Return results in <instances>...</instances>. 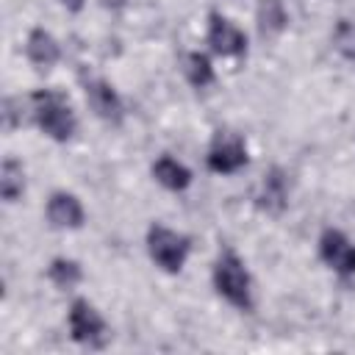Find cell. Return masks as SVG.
I'll return each instance as SVG.
<instances>
[{"mask_svg": "<svg viewBox=\"0 0 355 355\" xmlns=\"http://www.w3.org/2000/svg\"><path fill=\"white\" fill-rule=\"evenodd\" d=\"M47 277H50V283H53L55 288L69 291V288H75V286L83 280V266H80V261H75V258H64V255H58V258L50 261V266H47Z\"/></svg>", "mask_w": 355, "mask_h": 355, "instance_id": "obj_15", "label": "cell"}, {"mask_svg": "<svg viewBox=\"0 0 355 355\" xmlns=\"http://www.w3.org/2000/svg\"><path fill=\"white\" fill-rule=\"evenodd\" d=\"M247 164H250V153H247L244 139L230 130H216V136L211 139V147L205 153V166L214 175H236Z\"/></svg>", "mask_w": 355, "mask_h": 355, "instance_id": "obj_5", "label": "cell"}, {"mask_svg": "<svg viewBox=\"0 0 355 355\" xmlns=\"http://www.w3.org/2000/svg\"><path fill=\"white\" fill-rule=\"evenodd\" d=\"M144 244H147L150 261L166 275H178L191 255V239L186 233H178V230L161 225V222H153L147 227Z\"/></svg>", "mask_w": 355, "mask_h": 355, "instance_id": "obj_3", "label": "cell"}, {"mask_svg": "<svg viewBox=\"0 0 355 355\" xmlns=\"http://www.w3.org/2000/svg\"><path fill=\"white\" fill-rule=\"evenodd\" d=\"M44 214H47V222L58 230H78L86 222L83 202L72 191H53L44 205Z\"/></svg>", "mask_w": 355, "mask_h": 355, "instance_id": "obj_10", "label": "cell"}, {"mask_svg": "<svg viewBox=\"0 0 355 355\" xmlns=\"http://www.w3.org/2000/svg\"><path fill=\"white\" fill-rule=\"evenodd\" d=\"M0 116H3V128L6 130H17L22 125V100L19 97H6Z\"/></svg>", "mask_w": 355, "mask_h": 355, "instance_id": "obj_18", "label": "cell"}, {"mask_svg": "<svg viewBox=\"0 0 355 355\" xmlns=\"http://www.w3.org/2000/svg\"><path fill=\"white\" fill-rule=\"evenodd\" d=\"M25 55H28V61L39 72H47V69H53L61 61V44H58V39L50 31L31 28L28 39H25Z\"/></svg>", "mask_w": 355, "mask_h": 355, "instance_id": "obj_11", "label": "cell"}, {"mask_svg": "<svg viewBox=\"0 0 355 355\" xmlns=\"http://www.w3.org/2000/svg\"><path fill=\"white\" fill-rule=\"evenodd\" d=\"M255 22H258V33L263 39L280 36L286 31V25H288V14H286L283 0H258Z\"/></svg>", "mask_w": 355, "mask_h": 355, "instance_id": "obj_13", "label": "cell"}, {"mask_svg": "<svg viewBox=\"0 0 355 355\" xmlns=\"http://www.w3.org/2000/svg\"><path fill=\"white\" fill-rule=\"evenodd\" d=\"M67 322H69V336L75 344L80 347H89V349H103L111 338V330H108V322L103 319V313L83 297L72 300L69 305V313H67Z\"/></svg>", "mask_w": 355, "mask_h": 355, "instance_id": "obj_4", "label": "cell"}, {"mask_svg": "<svg viewBox=\"0 0 355 355\" xmlns=\"http://www.w3.org/2000/svg\"><path fill=\"white\" fill-rule=\"evenodd\" d=\"M205 39L211 44V50L222 58H244L247 55V33L230 22L225 14L219 11H211L208 14V31H205Z\"/></svg>", "mask_w": 355, "mask_h": 355, "instance_id": "obj_7", "label": "cell"}, {"mask_svg": "<svg viewBox=\"0 0 355 355\" xmlns=\"http://www.w3.org/2000/svg\"><path fill=\"white\" fill-rule=\"evenodd\" d=\"M211 280H214L216 294H219L227 305H233V308H239V311H247V313L255 308L252 277H250V269H247V263L239 258L236 250L225 247V250L216 255L214 269H211Z\"/></svg>", "mask_w": 355, "mask_h": 355, "instance_id": "obj_2", "label": "cell"}, {"mask_svg": "<svg viewBox=\"0 0 355 355\" xmlns=\"http://www.w3.org/2000/svg\"><path fill=\"white\" fill-rule=\"evenodd\" d=\"M25 194V169L17 158H6L0 164V197L3 202H17Z\"/></svg>", "mask_w": 355, "mask_h": 355, "instance_id": "obj_14", "label": "cell"}, {"mask_svg": "<svg viewBox=\"0 0 355 355\" xmlns=\"http://www.w3.org/2000/svg\"><path fill=\"white\" fill-rule=\"evenodd\" d=\"M183 72H186V80L194 86V89H205L216 80V69H214V61L200 53V50H191L183 61Z\"/></svg>", "mask_w": 355, "mask_h": 355, "instance_id": "obj_16", "label": "cell"}, {"mask_svg": "<svg viewBox=\"0 0 355 355\" xmlns=\"http://www.w3.org/2000/svg\"><path fill=\"white\" fill-rule=\"evenodd\" d=\"M67 11H72V14H78V11H83L86 8V0H58Z\"/></svg>", "mask_w": 355, "mask_h": 355, "instance_id": "obj_19", "label": "cell"}, {"mask_svg": "<svg viewBox=\"0 0 355 355\" xmlns=\"http://www.w3.org/2000/svg\"><path fill=\"white\" fill-rule=\"evenodd\" d=\"M252 202L261 214H269V216H280L288 208V178L280 166L266 169V175L261 178V183L255 189Z\"/></svg>", "mask_w": 355, "mask_h": 355, "instance_id": "obj_9", "label": "cell"}, {"mask_svg": "<svg viewBox=\"0 0 355 355\" xmlns=\"http://www.w3.org/2000/svg\"><path fill=\"white\" fill-rule=\"evenodd\" d=\"M150 172H153V178H155V183H161L164 189H169V191H186L189 186H191V169L186 166V164H180L178 158H172V155H158L155 161H153V166H150Z\"/></svg>", "mask_w": 355, "mask_h": 355, "instance_id": "obj_12", "label": "cell"}, {"mask_svg": "<svg viewBox=\"0 0 355 355\" xmlns=\"http://www.w3.org/2000/svg\"><path fill=\"white\" fill-rule=\"evenodd\" d=\"M28 105H31V119L36 122V128L47 139L64 144V141H69L75 136L78 119H75V111H72L69 100L61 92H55V89H36L28 97Z\"/></svg>", "mask_w": 355, "mask_h": 355, "instance_id": "obj_1", "label": "cell"}, {"mask_svg": "<svg viewBox=\"0 0 355 355\" xmlns=\"http://www.w3.org/2000/svg\"><path fill=\"white\" fill-rule=\"evenodd\" d=\"M330 42H333V50L344 58V61H352L355 64V19H336L333 25V33H330Z\"/></svg>", "mask_w": 355, "mask_h": 355, "instance_id": "obj_17", "label": "cell"}, {"mask_svg": "<svg viewBox=\"0 0 355 355\" xmlns=\"http://www.w3.org/2000/svg\"><path fill=\"white\" fill-rule=\"evenodd\" d=\"M83 94L89 108L94 111L97 119H103L105 125H122L125 119V103L119 97V92L114 89V83H108L105 78H86L83 80Z\"/></svg>", "mask_w": 355, "mask_h": 355, "instance_id": "obj_8", "label": "cell"}, {"mask_svg": "<svg viewBox=\"0 0 355 355\" xmlns=\"http://www.w3.org/2000/svg\"><path fill=\"white\" fill-rule=\"evenodd\" d=\"M319 258L338 277H355V241L344 230L324 227L319 233Z\"/></svg>", "mask_w": 355, "mask_h": 355, "instance_id": "obj_6", "label": "cell"}]
</instances>
